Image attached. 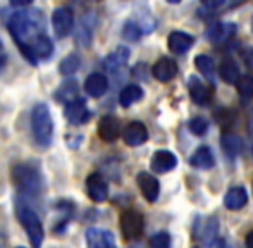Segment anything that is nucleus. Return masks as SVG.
I'll list each match as a JSON object with an SVG mask.
<instances>
[{
  "instance_id": "9d476101",
  "label": "nucleus",
  "mask_w": 253,
  "mask_h": 248,
  "mask_svg": "<svg viewBox=\"0 0 253 248\" xmlns=\"http://www.w3.org/2000/svg\"><path fill=\"white\" fill-rule=\"evenodd\" d=\"M88 248H117L114 235L102 228H90L86 231Z\"/></svg>"
},
{
  "instance_id": "9b49d317",
  "label": "nucleus",
  "mask_w": 253,
  "mask_h": 248,
  "mask_svg": "<svg viewBox=\"0 0 253 248\" xmlns=\"http://www.w3.org/2000/svg\"><path fill=\"white\" fill-rule=\"evenodd\" d=\"M123 138L124 143L129 145V147H140V145H143L148 140V129L145 127L143 123L133 121L124 127Z\"/></svg>"
},
{
  "instance_id": "412c9836",
  "label": "nucleus",
  "mask_w": 253,
  "mask_h": 248,
  "mask_svg": "<svg viewBox=\"0 0 253 248\" xmlns=\"http://www.w3.org/2000/svg\"><path fill=\"white\" fill-rule=\"evenodd\" d=\"M188 88H190V95H191V98H193L195 104L205 105L207 102L210 100V91H209V88H207V84L203 83V81L198 80V78L191 76Z\"/></svg>"
},
{
  "instance_id": "f8f14e48",
  "label": "nucleus",
  "mask_w": 253,
  "mask_h": 248,
  "mask_svg": "<svg viewBox=\"0 0 253 248\" xmlns=\"http://www.w3.org/2000/svg\"><path fill=\"white\" fill-rule=\"evenodd\" d=\"M121 134V123L116 116H103L98 123V136L102 138L103 141H116Z\"/></svg>"
},
{
  "instance_id": "72a5a7b5",
  "label": "nucleus",
  "mask_w": 253,
  "mask_h": 248,
  "mask_svg": "<svg viewBox=\"0 0 253 248\" xmlns=\"http://www.w3.org/2000/svg\"><path fill=\"white\" fill-rule=\"evenodd\" d=\"M140 35H141V30L136 26V24H134V23H126L124 31H123V37L126 38V40L134 41V40H138V38H140Z\"/></svg>"
},
{
  "instance_id": "aec40b11",
  "label": "nucleus",
  "mask_w": 253,
  "mask_h": 248,
  "mask_svg": "<svg viewBox=\"0 0 253 248\" xmlns=\"http://www.w3.org/2000/svg\"><path fill=\"white\" fill-rule=\"evenodd\" d=\"M78 98H80V88H78L76 81H73V80L62 83L55 91V100L62 102V104H66V105L78 100Z\"/></svg>"
},
{
  "instance_id": "79ce46f5",
  "label": "nucleus",
  "mask_w": 253,
  "mask_h": 248,
  "mask_svg": "<svg viewBox=\"0 0 253 248\" xmlns=\"http://www.w3.org/2000/svg\"><path fill=\"white\" fill-rule=\"evenodd\" d=\"M93 2H100V0H93Z\"/></svg>"
},
{
  "instance_id": "ddd939ff",
  "label": "nucleus",
  "mask_w": 253,
  "mask_h": 248,
  "mask_svg": "<svg viewBox=\"0 0 253 248\" xmlns=\"http://www.w3.org/2000/svg\"><path fill=\"white\" fill-rule=\"evenodd\" d=\"M150 165L155 172L159 174H166V172L172 171L174 167L177 165V159L172 152L169 150H159L153 154L152 161H150Z\"/></svg>"
},
{
  "instance_id": "473e14b6",
  "label": "nucleus",
  "mask_w": 253,
  "mask_h": 248,
  "mask_svg": "<svg viewBox=\"0 0 253 248\" xmlns=\"http://www.w3.org/2000/svg\"><path fill=\"white\" fill-rule=\"evenodd\" d=\"M215 119L222 127H229L234 121V114L229 109H219V111L215 112Z\"/></svg>"
},
{
  "instance_id": "5701e85b",
  "label": "nucleus",
  "mask_w": 253,
  "mask_h": 248,
  "mask_svg": "<svg viewBox=\"0 0 253 248\" xmlns=\"http://www.w3.org/2000/svg\"><path fill=\"white\" fill-rule=\"evenodd\" d=\"M141 98H143V90H141L138 84H127V86L121 91L119 104L123 105V107L127 109V107H131L133 104H136V102H140Z\"/></svg>"
},
{
  "instance_id": "2f4dec72",
  "label": "nucleus",
  "mask_w": 253,
  "mask_h": 248,
  "mask_svg": "<svg viewBox=\"0 0 253 248\" xmlns=\"http://www.w3.org/2000/svg\"><path fill=\"white\" fill-rule=\"evenodd\" d=\"M190 131L193 134H197V136H202V134H205L207 133V129H209V123H207V119H203V118H193L190 121Z\"/></svg>"
},
{
  "instance_id": "a211bd4d",
  "label": "nucleus",
  "mask_w": 253,
  "mask_h": 248,
  "mask_svg": "<svg viewBox=\"0 0 253 248\" xmlns=\"http://www.w3.org/2000/svg\"><path fill=\"white\" fill-rule=\"evenodd\" d=\"M236 33V26L233 23H217L207 31V38L212 40L213 43H224L231 40Z\"/></svg>"
},
{
  "instance_id": "f3484780",
  "label": "nucleus",
  "mask_w": 253,
  "mask_h": 248,
  "mask_svg": "<svg viewBox=\"0 0 253 248\" xmlns=\"http://www.w3.org/2000/svg\"><path fill=\"white\" fill-rule=\"evenodd\" d=\"M107 90H109V80L102 73L90 74L84 81V91L93 98H100Z\"/></svg>"
},
{
  "instance_id": "dca6fc26",
  "label": "nucleus",
  "mask_w": 253,
  "mask_h": 248,
  "mask_svg": "<svg viewBox=\"0 0 253 248\" xmlns=\"http://www.w3.org/2000/svg\"><path fill=\"white\" fill-rule=\"evenodd\" d=\"M136 179H138V186H140L143 197L147 198L150 204H153V202L159 198V191H160L159 179H155V176L148 174V172H140Z\"/></svg>"
},
{
  "instance_id": "c85d7f7f",
  "label": "nucleus",
  "mask_w": 253,
  "mask_h": 248,
  "mask_svg": "<svg viewBox=\"0 0 253 248\" xmlns=\"http://www.w3.org/2000/svg\"><path fill=\"white\" fill-rule=\"evenodd\" d=\"M80 57H78L76 54H71V55H67L66 59H64L62 62H60V66H59V71H60V74H64V76H69V74H74L78 69H80Z\"/></svg>"
},
{
  "instance_id": "a19ab883",
  "label": "nucleus",
  "mask_w": 253,
  "mask_h": 248,
  "mask_svg": "<svg viewBox=\"0 0 253 248\" xmlns=\"http://www.w3.org/2000/svg\"><path fill=\"white\" fill-rule=\"evenodd\" d=\"M3 247V240H2V236H0V248Z\"/></svg>"
},
{
  "instance_id": "a878e982",
  "label": "nucleus",
  "mask_w": 253,
  "mask_h": 248,
  "mask_svg": "<svg viewBox=\"0 0 253 248\" xmlns=\"http://www.w3.org/2000/svg\"><path fill=\"white\" fill-rule=\"evenodd\" d=\"M222 148L227 152V155L236 157V155H240L241 150H243V141H241V138L234 136V134H224Z\"/></svg>"
},
{
  "instance_id": "39448f33",
  "label": "nucleus",
  "mask_w": 253,
  "mask_h": 248,
  "mask_svg": "<svg viewBox=\"0 0 253 248\" xmlns=\"http://www.w3.org/2000/svg\"><path fill=\"white\" fill-rule=\"evenodd\" d=\"M121 231L126 240H136L143 233V215L138 210H124L119 219Z\"/></svg>"
},
{
  "instance_id": "58836bf2",
  "label": "nucleus",
  "mask_w": 253,
  "mask_h": 248,
  "mask_svg": "<svg viewBox=\"0 0 253 248\" xmlns=\"http://www.w3.org/2000/svg\"><path fill=\"white\" fill-rule=\"evenodd\" d=\"M245 243H247V248H253V231H250L247 235V242Z\"/></svg>"
},
{
  "instance_id": "bb28decb",
  "label": "nucleus",
  "mask_w": 253,
  "mask_h": 248,
  "mask_svg": "<svg viewBox=\"0 0 253 248\" xmlns=\"http://www.w3.org/2000/svg\"><path fill=\"white\" fill-rule=\"evenodd\" d=\"M217 228H219V226H217L215 219H209V221L205 222V226L198 229V236H200L207 245H212L213 240L217 238Z\"/></svg>"
},
{
  "instance_id": "37998d69",
  "label": "nucleus",
  "mask_w": 253,
  "mask_h": 248,
  "mask_svg": "<svg viewBox=\"0 0 253 248\" xmlns=\"http://www.w3.org/2000/svg\"><path fill=\"white\" fill-rule=\"evenodd\" d=\"M17 248H24V247H17Z\"/></svg>"
},
{
  "instance_id": "ea45409f",
  "label": "nucleus",
  "mask_w": 253,
  "mask_h": 248,
  "mask_svg": "<svg viewBox=\"0 0 253 248\" xmlns=\"http://www.w3.org/2000/svg\"><path fill=\"white\" fill-rule=\"evenodd\" d=\"M169 3H177V2H181V0H167Z\"/></svg>"
},
{
  "instance_id": "4c0bfd02",
  "label": "nucleus",
  "mask_w": 253,
  "mask_h": 248,
  "mask_svg": "<svg viewBox=\"0 0 253 248\" xmlns=\"http://www.w3.org/2000/svg\"><path fill=\"white\" fill-rule=\"evenodd\" d=\"M33 0H10L12 5H17V7H24V5H30Z\"/></svg>"
},
{
  "instance_id": "f257e3e1",
  "label": "nucleus",
  "mask_w": 253,
  "mask_h": 248,
  "mask_svg": "<svg viewBox=\"0 0 253 248\" xmlns=\"http://www.w3.org/2000/svg\"><path fill=\"white\" fill-rule=\"evenodd\" d=\"M45 26L43 14L37 9L31 10H19V12L12 14L9 19V31L12 35L14 41L19 45L23 55L28 52L30 45L37 37H40L42 30Z\"/></svg>"
},
{
  "instance_id": "6ab92c4d",
  "label": "nucleus",
  "mask_w": 253,
  "mask_h": 248,
  "mask_svg": "<svg viewBox=\"0 0 253 248\" xmlns=\"http://www.w3.org/2000/svg\"><path fill=\"white\" fill-rule=\"evenodd\" d=\"M248 204V193L243 186H234L224 197V205L229 210H240Z\"/></svg>"
},
{
  "instance_id": "f03ea898",
  "label": "nucleus",
  "mask_w": 253,
  "mask_h": 248,
  "mask_svg": "<svg viewBox=\"0 0 253 248\" xmlns=\"http://www.w3.org/2000/svg\"><path fill=\"white\" fill-rule=\"evenodd\" d=\"M12 179L24 197H37L43 190V179L35 165L16 164L12 167Z\"/></svg>"
},
{
  "instance_id": "2eb2a0df",
  "label": "nucleus",
  "mask_w": 253,
  "mask_h": 248,
  "mask_svg": "<svg viewBox=\"0 0 253 248\" xmlns=\"http://www.w3.org/2000/svg\"><path fill=\"white\" fill-rule=\"evenodd\" d=\"M153 78L162 83H167V81L174 80L177 74V64L169 57H162L160 61L155 62V66L152 67Z\"/></svg>"
},
{
  "instance_id": "1a4fd4ad",
  "label": "nucleus",
  "mask_w": 253,
  "mask_h": 248,
  "mask_svg": "<svg viewBox=\"0 0 253 248\" xmlns=\"http://www.w3.org/2000/svg\"><path fill=\"white\" fill-rule=\"evenodd\" d=\"M64 116H66V119L73 124V126H80V124H84L90 119V111H88V107H86V102H84L83 98H78V100L66 105Z\"/></svg>"
},
{
  "instance_id": "20e7f679",
  "label": "nucleus",
  "mask_w": 253,
  "mask_h": 248,
  "mask_svg": "<svg viewBox=\"0 0 253 248\" xmlns=\"http://www.w3.org/2000/svg\"><path fill=\"white\" fill-rule=\"evenodd\" d=\"M31 131H33V136L38 145L48 147L52 143L53 121L50 111H48V107L45 104L35 105L33 112H31Z\"/></svg>"
},
{
  "instance_id": "cd10ccee",
  "label": "nucleus",
  "mask_w": 253,
  "mask_h": 248,
  "mask_svg": "<svg viewBox=\"0 0 253 248\" xmlns=\"http://www.w3.org/2000/svg\"><path fill=\"white\" fill-rule=\"evenodd\" d=\"M195 66H197V69L200 71L205 78L213 80V61L209 55H205V54L198 55V57L195 59Z\"/></svg>"
},
{
  "instance_id": "6e6552de",
  "label": "nucleus",
  "mask_w": 253,
  "mask_h": 248,
  "mask_svg": "<svg viewBox=\"0 0 253 248\" xmlns=\"http://www.w3.org/2000/svg\"><path fill=\"white\" fill-rule=\"evenodd\" d=\"M86 193L93 202L102 204V202H105L107 197H109V183H107V179L103 178L102 174L93 172V174H90L86 179Z\"/></svg>"
},
{
  "instance_id": "7c9ffc66",
  "label": "nucleus",
  "mask_w": 253,
  "mask_h": 248,
  "mask_svg": "<svg viewBox=\"0 0 253 248\" xmlns=\"http://www.w3.org/2000/svg\"><path fill=\"white\" fill-rule=\"evenodd\" d=\"M150 247L152 248H169L170 247V235L166 231H160L157 235H153L150 238Z\"/></svg>"
},
{
  "instance_id": "b1692460",
  "label": "nucleus",
  "mask_w": 253,
  "mask_h": 248,
  "mask_svg": "<svg viewBox=\"0 0 253 248\" xmlns=\"http://www.w3.org/2000/svg\"><path fill=\"white\" fill-rule=\"evenodd\" d=\"M129 59V50L126 47H119L116 52H112L110 55H107V59L103 61V66L109 71H116L119 67H123Z\"/></svg>"
},
{
  "instance_id": "4468645a",
  "label": "nucleus",
  "mask_w": 253,
  "mask_h": 248,
  "mask_svg": "<svg viewBox=\"0 0 253 248\" xmlns=\"http://www.w3.org/2000/svg\"><path fill=\"white\" fill-rule=\"evenodd\" d=\"M193 37L184 31H172L167 37V47L172 54H184L193 47Z\"/></svg>"
},
{
  "instance_id": "0eeeda50",
  "label": "nucleus",
  "mask_w": 253,
  "mask_h": 248,
  "mask_svg": "<svg viewBox=\"0 0 253 248\" xmlns=\"http://www.w3.org/2000/svg\"><path fill=\"white\" fill-rule=\"evenodd\" d=\"M53 52V43L52 40L47 37V35H40L33 40V43L30 45L28 52L24 54V57L28 59L30 62H38L40 59H47L50 57Z\"/></svg>"
},
{
  "instance_id": "f704fd0d",
  "label": "nucleus",
  "mask_w": 253,
  "mask_h": 248,
  "mask_svg": "<svg viewBox=\"0 0 253 248\" xmlns=\"http://www.w3.org/2000/svg\"><path fill=\"white\" fill-rule=\"evenodd\" d=\"M202 2H203V5L209 7V9H217V7L224 5L226 0H202Z\"/></svg>"
},
{
  "instance_id": "c9c22d12",
  "label": "nucleus",
  "mask_w": 253,
  "mask_h": 248,
  "mask_svg": "<svg viewBox=\"0 0 253 248\" xmlns=\"http://www.w3.org/2000/svg\"><path fill=\"white\" fill-rule=\"evenodd\" d=\"M7 64V52H5V47L3 43L0 41V69H3V66Z\"/></svg>"
},
{
  "instance_id": "393cba45",
  "label": "nucleus",
  "mask_w": 253,
  "mask_h": 248,
  "mask_svg": "<svg viewBox=\"0 0 253 248\" xmlns=\"http://www.w3.org/2000/svg\"><path fill=\"white\" fill-rule=\"evenodd\" d=\"M219 74L226 83H238L240 80V69H238V64L234 61H224L219 67Z\"/></svg>"
},
{
  "instance_id": "423d86ee",
  "label": "nucleus",
  "mask_w": 253,
  "mask_h": 248,
  "mask_svg": "<svg viewBox=\"0 0 253 248\" xmlns=\"http://www.w3.org/2000/svg\"><path fill=\"white\" fill-rule=\"evenodd\" d=\"M52 26L59 38H66L74 28V14L69 7H57L52 12Z\"/></svg>"
},
{
  "instance_id": "4be33fe9",
  "label": "nucleus",
  "mask_w": 253,
  "mask_h": 248,
  "mask_svg": "<svg viewBox=\"0 0 253 248\" xmlns=\"http://www.w3.org/2000/svg\"><path fill=\"white\" fill-rule=\"evenodd\" d=\"M190 164L197 169H212L215 164V159H213V154L209 147H200L191 155Z\"/></svg>"
},
{
  "instance_id": "c03bdc74",
  "label": "nucleus",
  "mask_w": 253,
  "mask_h": 248,
  "mask_svg": "<svg viewBox=\"0 0 253 248\" xmlns=\"http://www.w3.org/2000/svg\"><path fill=\"white\" fill-rule=\"evenodd\" d=\"M195 248H197V247H195Z\"/></svg>"
},
{
  "instance_id": "7ed1b4c3",
  "label": "nucleus",
  "mask_w": 253,
  "mask_h": 248,
  "mask_svg": "<svg viewBox=\"0 0 253 248\" xmlns=\"http://www.w3.org/2000/svg\"><path fill=\"white\" fill-rule=\"evenodd\" d=\"M16 214L17 219H19L21 226L26 229L28 238H30V243L33 248H40L42 243H43V224H42L38 214L24 202H17L16 205Z\"/></svg>"
},
{
  "instance_id": "c756f323",
  "label": "nucleus",
  "mask_w": 253,
  "mask_h": 248,
  "mask_svg": "<svg viewBox=\"0 0 253 248\" xmlns=\"http://www.w3.org/2000/svg\"><path fill=\"white\" fill-rule=\"evenodd\" d=\"M236 84L243 100H248V98L253 97V76H248V74L247 76H241Z\"/></svg>"
},
{
  "instance_id": "e433bc0d",
  "label": "nucleus",
  "mask_w": 253,
  "mask_h": 248,
  "mask_svg": "<svg viewBox=\"0 0 253 248\" xmlns=\"http://www.w3.org/2000/svg\"><path fill=\"white\" fill-rule=\"evenodd\" d=\"M245 62H247V66L248 67H253V48L252 50H248V52H245Z\"/></svg>"
}]
</instances>
